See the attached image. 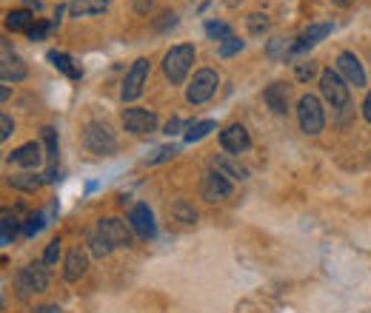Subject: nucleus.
Segmentation results:
<instances>
[{
  "label": "nucleus",
  "mask_w": 371,
  "mask_h": 313,
  "mask_svg": "<svg viewBox=\"0 0 371 313\" xmlns=\"http://www.w3.org/2000/svg\"><path fill=\"white\" fill-rule=\"evenodd\" d=\"M194 46L191 43H183V46H172L166 52V57H163V74H166L175 85H180L189 71H191V63H194Z\"/></svg>",
  "instance_id": "f257e3e1"
},
{
  "label": "nucleus",
  "mask_w": 371,
  "mask_h": 313,
  "mask_svg": "<svg viewBox=\"0 0 371 313\" xmlns=\"http://www.w3.org/2000/svg\"><path fill=\"white\" fill-rule=\"evenodd\" d=\"M320 92H323V97H325L328 103H332V109H346L349 100H351L349 83L343 80L340 71H332V69L320 71Z\"/></svg>",
  "instance_id": "f03ea898"
},
{
  "label": "nucleus",
  "mask_w": 371,
  "mask_h": 313,
  "mask_svg": "<svg viewBox=\"0 0 371 313\" xmlns=\"http://www.w3.org/2000/svg\"><path fill=\"white\" fill-rule=\"evenodd\" d=\"M217 85H220L217 71H212V69H200V71L194 74V80L189 83V88H186V100H189L191 106L209 103V100L215 97V92H217Z\"/></svg>",
  "instance_id": "7ed1b4c3"
},
{
  "label": "nucleus",
  "mask_w": 371,
  "mask_h": 313,
  "mask_svg": "<svg viewBox=\"0 0 371 313\" xmlns=\"http://www.w3.org/2000/svg\"><path fill=\"white\" fill-rule=\"evenodd\" d=\"M46 288H49V267H46V262H32V265H26L20 271V277H18L20 296L43 293Z\"/></svg>",
  "instance_id": "20e7f679"
},
{
  "label": "nucleus",
  "mask_w": 371,
  "mask_h": 313,
  "mask_svg": "<svg viewBox=\"0 0 371 313\" xmlns=\"http://www.w3.org/2000/svg\"><path fill=\"white\" fill-rule=\"evenodd\" d=\"M297 120H300V128H303L306 134H320L323 125H325L323 103H320L314 95H303L300 103H297Z\"/></svg>",
  "instance_id": "39448f33"
},
{
  "label": "nucleus",
  "mask_w": 371,
  "mask_h": 313,
  "mask_svg": "<svg viewBox=\"0 0 371 313\" xmlns=\"http://www.w3.org/2000/svg\"><path fill=\"white\" fill-rule=\"evenodd\" d=\"M83 146L92 151V154H112L117 148V140H114V134L106 123H89L86 131H83Z\"/></svg>",
  "instance_id": "423d86ee"
},
{
  "label": "nucleus",
  "mask_w": 371,
  "mask_h": 313,
  "mask_svg": "<svg viewBox=\"0 0 371 313\" xmlns=\"http://www.w3.org/2000/svg\"><path fill=\"white\" fill-rule=\"evenodd\" d=\"M146 80H149V60L140 57V60H135V66H132L129 74H126V83H123V92H120V95H123V103L137 100V97L143 95Z\"/></svg>",
  "instance_id": "0eeeda50"
},
{
  "label": "nucleus",
  "mask_w": 371,
  "mask_h": 313,
  "mask_svg": "<svg viewBox=\"0 0 371 313\" xmlns=\"http://www.w3.org/2000/svg\"><path fill=\"white\" fill-rule=\"evenodd\" d=\"M203 200L205 202H223L231 197V180L229 176H223L220 171H209L203 176Z\"/></svg>",
  "instance_id": "6e6552de"
},
{
  "label": "nucleus",
  "mask_w": 371,
  "mask_h": 313,
  "mask_svg": "<svg viewBox=\"0 0 371 313\" xmlns=\"http://www.w3.org/2000/svg\"><path fill=\"white\" fill-rule=\"evenodd\" d=\"M97 231L112 242V248H129L132 245V231H129V225L123 219H114V216L100 219L97 222Z\"/></svg>",
  "instance_id": "1a4fd4ad"
},
{
  "label": "nucleus",
  "mask_w": 371,
  "mask_h": 313,
  "mask_svg": "<svg viewBox=\"0 0 371 313\" xmlns=\"http://www.w3.org/2000/svg\"><path fill=\"white\" fill-rule=\"evenodd\" d=\"M123 128L132 134H151L157 131V114L146 109H126L123 111Z\"/></svg>",
  "instance_id": "9d476101"
},
{
  "label": "nucleus",
  "mask_w": 371,
  "mask_h": 313,
  "mask_svg": "<svg viewBox=\"0 0 371 313\" xmlns=\"http://www.w3.org/2000/svg\"><path fill=\"white\" fill-rule=\"evenodd\" d=\"M220 146L229 151V154H243L245 148L252 146V137H249V131H245V125L240 123H231L220 131Z\"/></svg>",
  "instance_id": "9b49d317"
},
{
  "label": "nucleus",
  "mask_w": 371,
  "mask_h": 313,
  "mask_svg": "<svg viewBox=\"0 0 371 313\" xmlns=\"http://www.w3.org/2000/svg\"><path fill=\"white\" fill-rule=\"evenodd\" d=\"M129 225H132V231L137 234V237H143V239H151L154 237V214H151V208L146 205V202H137L132 211H129Z\"/></svg>",
  "instance_id": "f8f14e48"
},
{
  "label": "nucleus",
  "mask_w": 371,
  "mask_h": 313,
  "mask_svg": "<svg viewBox=\"0 0 371 313\" xmlns=\"http://www.w3.org/2000/svg\"><path fill=\"white\" fill-rule=\"evenodd\" d=\"M328 34H332V23H314V26H309V29L300 34V40L295 43L292 49H288V57H297V55L309 52L311 46H317V43H320L323 37H328Z\"/></svg>",
  "instance_id": "ddd939ff"
},
{
  "label": "nucleus",
  "mask_w": 371,
  "mask_h": 313,
  "mask_svg": "<svg viewBox=\"0 0 371 313\" xmlns=\"http://www.w3.org/2000/svg\"><path fill=\"white\" fill-rule=\"evenodd\" d=\"M337 71L343 74V80H346L349 85H354V88H363V85H365V71H363L360 60H357L351 52H343V55L337 57Z\"/></svg>",
  "instance_id": "4468645a"
},
{
  "label": "nucleus",
  "mask_w": 371,
  "mask_h": 313,
  "mask_svg": "<svg viewBox=\"0 0 371 313\" xmlns=\"http://www.w3.org/2000/svg\"><path fill=\"white\" fill-rule=\"evenodd\" d=\"M43 146L40 143H26V146H20L18 151H12L9 154V162H15V165H20V168H37L40 162H43Z\"/></svg>",
  "instance_id": "2eb2a0df"
},
{
  "label": "nucleus",
  "mask_w": 371,
  "mask_h": 313,
  "mask_svg": "<svg viewBox=\"0 0 371 313\" xmlns=\"http://www.w3.org/2000/svg\"><path fill=\"white\" fill-rule=\"evenodd\" d=\"M86 267H89V256H86V251H83V248L69 251V256H66V271H63L66 282H77L80 277L86 274Z\"/></svg>",
  "instance_id": "dca6fc26"
},
{
  "label": "nucleus",
  "mask_w": 371,
  "mask_h": 313,
  "mask_svg": "<svg viewBox=\"0 0 371 313\" xmlns=\"http://www.w3.org/2000/svg\"><path fill=\"white\" fill-rule=\"evenodd\" d=\"M263 97H266V103H269V109L274 114H285L288 111V85L285 83H271L263 92Z\"/></svg>",
  "instance_id": "f3484780"
},
{
  "label": "nucleus",
  "mask_w": 371,
  "mask_h": 313,
  "mask_svg": "<svg viewBox=\"0 0 371 313\" xmlns=\"http://www.w3.org/2000/svg\"><path fill=\"white\" fill-rule=\"evenodd\" d=\"M215 171H220L223 176H229V180H245V176H249V171H245L231 154H217L215 157Z\"/></svg>",
  "instance_id": "a211bd4d"
},
{
  "label": "nucleus",
  "mask_w": 371,
  "mask_h": 313,
  "mask_svg": "<svg viewBox=\"0 0 371 313\" xmlns=\"http://www.w3.org/2000/svg\"><path fill=\"white\" fill-rule=\"evenodd\" d=\"M37 26V18H34V12L32 9H15V12H9L6 15V29H12V32H32Z\"/></svg>",
  "instance_id": "6ab92c4d"
},
{
  "label": "nucleus",
  "mask_w": 371,
  "mask_h": 313,
  "mask_svg": "<svg viewBox=\"0 0 371 313\" xmlns=\"http://www.w3.org/2000/svg\"><path fill=\"white\" fill-rule=\"evenodd\" d=\"M109 9V0H72L69 12L74 18H89V15H103Z\"/></svg>",
  "instance_id": "aec40b11"
},
{
  "label": "nucleus",
  "mask_w": 371,
  "mask_h": 313,
  "mask_svg": "<svg viewBox=\"0 0 371 313\" xmlns=\"http://www.w3.org/2000/svg\"><path fill=\"white\" fill-rule=\"evenodd\" d=\"M0 74H4V80H12V83H20L26 77V66L20 57H9V49L4 46V66H0Z\"/></svg>",
  "instance_id": "412c9836"
},
{
  "label": "nucleus",
  "mask_w": 371,
  "mask_h": 313,
  "mask_svg": "<svg viewBox=\"0 0 371 313\" xmlns=\"http://www.w3.org/2000/svg\"><path fill=\"white\" fill-rule=\"evenodd\" d=\"M49 60H52V66H55L58 71H63L66 77H72V80L80 77V69L74 66V60H72L69 55H63V52H49Z\"/></svg>",
  "instance_id": "4be33fe9"
},
{
  "label": "nucleus",
  "mask_w": 371,
  "mask_h": 313,
  "mask_svg": "<svg viewBox=\"0 0 371 313\" xmlns=\"http://www.w3.org/2000/svg\"><path fill=\"white\" fill-rule=\"evenodd\" d=\"M172 216L177 222H186V225H194V222H197V211H194V205L189 200H177L172 205Z\"/></svg>",
  "instance_id": "5701e85b"
},
{
  "label": "nucleus",
  "mask_w": 371,
  "mask_h": 313,
  "mask_svg": "<svg viewBox=\"0 0 371 313\" xmlns=\"http://www.w3.org/2000/svg\"><path fill=\"white\" fill-rule=\"evenodd\" d=\"M217 128V123L215 120H203V123H191L189 125V131H186V143H197V140H203V137H209V134Z\"/></svg>",
  "instance_id": "b1692460"
},
{
  "label": "nucleus",
  "mask_w": 371,
  "mask_h": 313,
  "mask_svg": "<svg viewBox=\"0 0 371 313\" xmlns=\"http://www.w3.org/2000/svg\"><path fill=\"white\" fill-rule=\"evenodd\" d=\"M89 251H92L97 259H103V256H109L114 248H112V242H109V239H106V237H103V234L95 228V231L89 234Z\"/></svg>",
  "instance_id": "393cba45"
},
{
  "label": "nucleus",
  "mask_w": 371,
  "mask_h": 313,
  "mask_svg": "<svg viewBox=\"0 0 371 313\" xmlns=\"http://www.w3.org/2000/svg\"><path fill=\"white\" fill-rule=\"evenodd\" d=\"M9 183H12V188H18V191H37L40 188V176H34V174H18V176H9Z\"/></svg>",
  "instance_id": "a878e982"
},
{
  "label": "nucleus",
  "mask_w": 371,
  "mask_h": 313,
  "mask_svg": "<svg viewBox=\"0 0 371 313\" xmlns=\"http://www.w3.org/2000/svg\"><path fill=\"white\" fill-rule=\"evenodd\" d=\"M205 34H209L212 40H220V43H226L229 37H234L231 29H229L226 23H217V20H209V23H205Z\"/></svg>",
  "instance_id": "bb28decb"
},
{
  "label": "nucleus",
  "mask_w": 371,
  "mask_h": 313,
  "mask_svg": "<svg viewBox=\"0 0 371 313\" xmlns=\"http://www.w3.org/2000/svg\"><path fill=\"white\" fill-rule=\"evenodd\" d=\"M15 231H18V219L9 211H4V245H9L15 239Z\"/></svg>",
  "instance_id": "cd10ccee"
},
{
  "label": "nucleus",
  "mask_w": 371,
  "mask_h": 313,
  "mask_svg": "<svg viewBox=\"0 0 371 313\" xmlns=\"http://www.w3.org/2000/svg\"><path fill=\"white\" fill-rule=\"evenodd\" d=\"M175 154H177V148H175V146H160V148L154 151V157H149L146 162H149V165H157V162H166V160H172Z\"/></svg>",
  "instance_id": "c85d7f7f"
},
{
  "label": "nucleus",
  "mask_w": 371,
  "mask_h": 313,
  "mask_svg": "<svg viewBox=\"0 0 371 313\" xmlns=\"http://www.w3.org/2000/svg\"><path fill=\"white\" fill-rule=\"evenodd\" d=\"M266 29H269V18H266V15H260V12L249 15V32H252V34H263Z\"/></svg>",
  "instance_id": "c756f323"
},
{
  "label": "nucleus",
  "mask_w": 371,
  "mask_h": 313,
  "mask_svg": "<svg viewBox=\"0 0 371 313\" xmlns=\"http://www.w3.org/2000/svg\"><path fill=\"white\" fill-rule=\"evenodd\" d=\"M43 219H46V214H34V216H29V222H26L23 234H26V237H34L40 228H43Z\"/></svg>",
  "instance_id": "7c9ffc66"
},
{
  "label": "nucleus",
  "mask_w": 371,
  "mask_h": 313,
  "mask_svg": "<svg viewBox=\"0 0 371 313\" xmlns=\"http://www.w3.org/2000/svg\"><path fill=\"white\" fill-rule=\"evenodd\" d=\"M237 52H243V40H237V37H229L223 46H220V57H231Z\"/></svg>",
  "instance_id": "2f4dec72"
},
{
  "label": "nucleus",
  "mask_w": 371,
  "mask_h": 313,
  "mask_svg": "<svg viewBox=\"0 0 371 313\" xmlns=\"http://www.w3.org/2000/svg\"><path fill=\"white\" fill-rule=\"evenodd\" d=\"M317 74V63H311V60H303V63H297V80H311Z\"/></svg>",
  "instance_id": "473e14b6"
},
{
  "label": "nucleus",
  "mask_w": 371,
  "mask_h": 313,
  "mask_svg": "<svg viewBox=\"0 0 371 313\" xmlns=\"http://www.w3.org/2000/svg\"><path fill=\"white\" fill-rule=\"evenodd\" d=\"M60 259V239H52L49 245H46V251H43V262L46 265H55Z\"/></svg>",
  "instance_id": "72a5a7b5"
},
{
  "label": "nucleus",
  "mask_w": 371,
  "mask_h": 313,
  "mask_svg": "<svg viewBox=\"0 0 371 313\" xmlns=\"http://www.w3.org/2000/svg\"><path fill=\"white\" fill-rule=\"evenodd\" d=\"M55 29H58V23H37V26L29 32V37H32V40H43V37H46L49 32H55Z\"/></svg>",
  "instance_id": "f704fd0d"
},
{
  "label": "nucleus",
  "mask_w": 371,
  "mask_h": 313,
  "mask_svg": "<svg viewBox=\"0 0 371 313\" xmlns=\"http://www.w3.org/2000/svg\"><path fill=\"white\" fill-rule=\"evenodd\" d=\"M0 128H4V131H0V140H9L12 134H15V123H12V117H9V114L0 117Z\"/></svg>",
  "instance_id": "c9c22d12"
},
{
  "label": "nucleus",
  "mask_w": 371,
  "mask_h": 313,
  "mask_svg": "<svg viewBox=\"0 0 371 313\" xmlns=\"http://www.w3.org/2000/svg\"><path fill=\"white\" fill-rule=\"evenodd\" d=\"M288 49H292V46H288ZM288 49H285V40H271V46H269V55H271V57L277 60L280 55L285 57V55H288Z\"/></svg>",
  "instance_id": "e433bc0d"
},
{
  "label": "nucleus",
  "mask_w": 371,
  "mask_h": 313,
  "mask_svg": "<svg viewBox=\"0 0 371 313\" xmlns=\"http://www.w3.org/2000/svg\"><path fill=\"white\" fill-rule=\"evenodd\" d=\"M151 6H154V0H135V9H137L140 15H149Z\"/></svg>",
  "instance_id": "4c0bfd02"
},
{
  "label": "nucleus",
  "mask_w": 371,
  "mask_h": 313,
  "mask_svg": "<svg viewBox=\"0 0 371 313\" xmlns=\"http://www.w3.org/2000/svg\"><path fill=\"white\" fill-rule=\"evenodd\" d=\"M180 128H183V120H180V117H175V120L166 123V134H169V137H172V134H177Z\"/></svg>",
  "instance_id": "58836bf2"
},
{
  "label": "nucleus",
  "mask_w": 371,
  "mask_h": 313,
  "mask_svg": "<svg viewBox=\"0 0 371 313\" xmlns=\"http://www.w3.org/2000/svg\"><path fill=\"white\" fill-rule=\"evenodd\" d=\"M363 117L371 123V92L365 95V103H363Z\"/></svg>",
  "instance_id": "ea45409f"
},
{
  "label": "nucleus",
  "mask_w": 371,
  "mask_h": 313,
  "mask_svg": "<svg viewBox=\"0 0 371 313\" xmlns=\"http://www.w3.org/2000/svg\"><path fill=\"white\" fill-rule=\"evenodd\" d=\"M34 313H63V310H60L58 305H43V307H37Z\"/></svg>",
  "instance_id": "a19ab883"
},
{
  "label": "nucleus",
  "mask_w": 371,
  "mask_h": 313,
  "mask_svg": "<svg viewBox=\"0 0 371 313\" xmlns=\"http://www.w3.org/2000/svg\"><path fill=\"white\" fill-rule=\"evenodd\" d=\"M23 4H26L32 12H40V0H23Z\"/></svg>",
  "instance_id": "79ce46f5"
},
{
  "label": "nucleus",
  "mask_w": 371,
  "mask_h": 313,
  "mask_svg": "<svg viewBox=\"0 0 371 313\" xmlns=\"http://www.w3.org/2000/svg\"><path fill=\"white\" fill-rule=\"evenodd\" d=\"M332 4H335V6H351L354 0H332Z\"/></svg>",
  "instance_id": "37998d69"
},
{
  "label": "nucleus",
  "mask_w": 371,
  "mask_h": 313,
  "mask_svg": "<svg viewBox=\"0 0 371 313\" xmlns=\"http://www.w3.org/2000/svg\"><path fill=\"white\" fill-rule=\"evenodd\" d=\"M237 4H243V0H226V6H229V9H234Z\"/></svg>",
  "instance_id": "c03bdc74"
}]
</instances>
